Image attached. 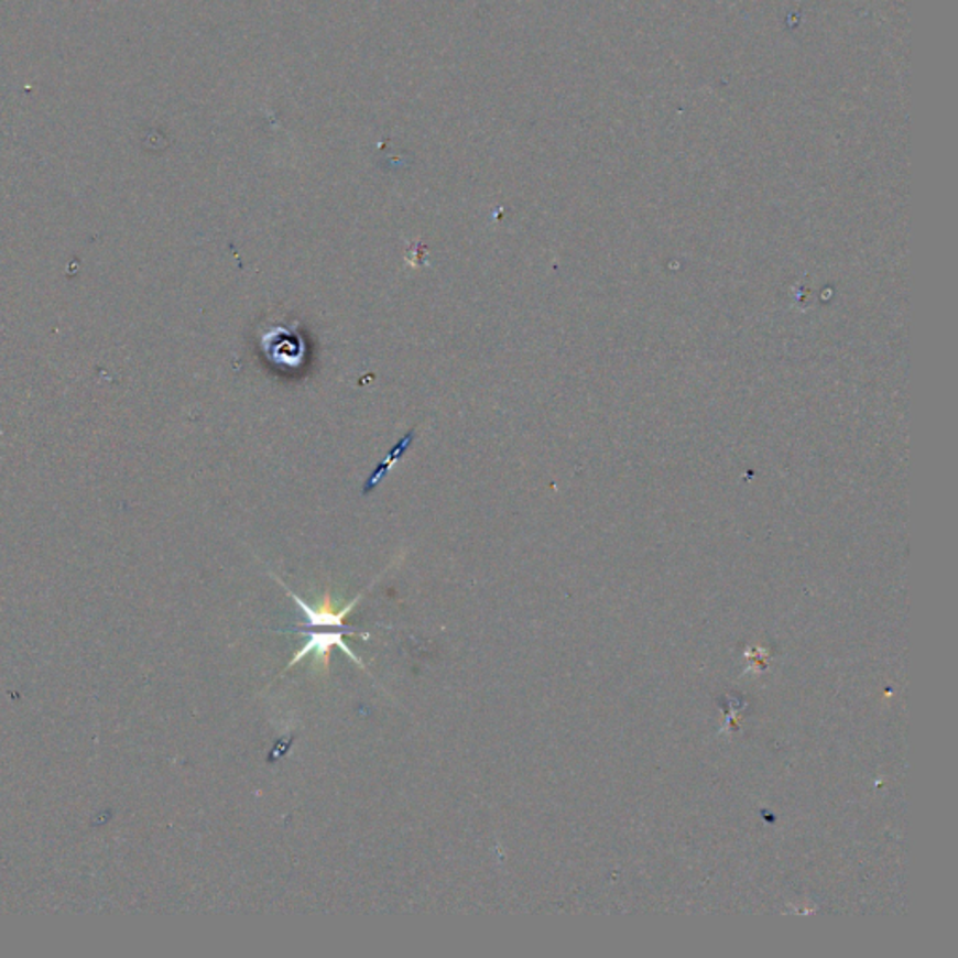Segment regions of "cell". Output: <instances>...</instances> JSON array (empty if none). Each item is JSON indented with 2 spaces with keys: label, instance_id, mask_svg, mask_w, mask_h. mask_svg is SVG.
<instances>
[{
  "label": "cell",
  "instance_id": "1",
  "mask_svg": "<svg viewBox=\"0 0 958 958\" xmlns=\"http://www.w3.org/2000/svg\"><path fill=\"white\" fill-rule=\"evenodd\" d=\"M300 633L307 636V641H305L304 646L300 647L298 652L294 654L293 660L289 661L285 671L302 663L307 655H313V668H315V673L320 674V676H323V674H328L330 673V657L334 647L342 650L345 654L349 655V660L352 661V663H356V665L368 671V666L363 665L360 655L356 654L355 650H352L347 642L342 641L345 629H334V631L323 629V631H317V633H305V631H300Z\"/></svg>",
  "mask_w": 958,
  "mask_h": 958
},
{
  "label": "cell",
  "instance_id": "2",
  "mask_svg": "<svg viewBox=\"0 0 958 958\" xmlns=\"http://www.w3.org/2000/svg\"><path fill=\"white\" fill-rule=\"evenodd\" d=\"M274 579L280 583L283 588H285L286 594L294 599V603L298 605L302 612H304L305 622L309 628H320V629H347L345 628V618L349 617L350 612L355 610L356 605L360 603L361 596L360 594L358 598L352 599L347 605H342L339 607L337 605L336 599L331 596V591H324L323 596L318 598V603L315 607L312 605L305 603L304 599L296 596L289 586L283 583V580L277 579L274 575Z\"/></svg>",
  "mask_w": 958,
  "mask_h": 958
},
{
  "label": "cell",
  "instance_id": "3",
  "mask_svg": "<svg viewBox=\"0 0 958 958\" xmlns=\"http://www.w3.org/2000/svg\"><path fill=\"white\" fill-rule=\"evenodd\" d=\"M412 436H414V433H412L411 431V433H409V435H406L405 438H403V440H401V443H399L398 446L392 449V454L388 455L387 461L382 462V465H380V467L374 470L373 478L369 479L368 483H366L363 494H368L369 491H373L374 486L379 483L380 478H384V476H387L388 473V470L392 468L395 459H398V461L399 459H401V455L405 454L406 448H409V443H411Z\"/></svg>",
  "mask_w": 958,
  "mask_h": 958
}]
</instances>
